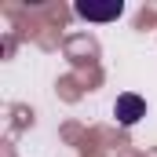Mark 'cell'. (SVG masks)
<instances>
[{"mask_svg":"<svg viewBox=\"0 0 157 157\" xmlns=\"http://www.w3.org/2000/svg\"><path fill=\"white\" fill-rule=\"evenodd\" d=\"M113 113H117V121L124 124V128H132L139 117H146V102H143L135 91H124V95H117V106H113Z\"/></svg>","mask_w":157,"mask_h":157,"instance_id":"6da1fadb","label":"cell"},{"mask_svg":"<svg viewBox=\"0 0 157 157\" xmlns=\"http://www.w3.org/2000/svg\"><path fill=\"white\" fill-rule=\"evenodd\" d=\"M121 11V4H110V7H95V4H77V15L80 18H95V22H110V18H117Z\"/></svg>","mask_w":157,"mask_h":157,"instance_id":"7a4b0ae2","label":"cell"}]
</instances>
